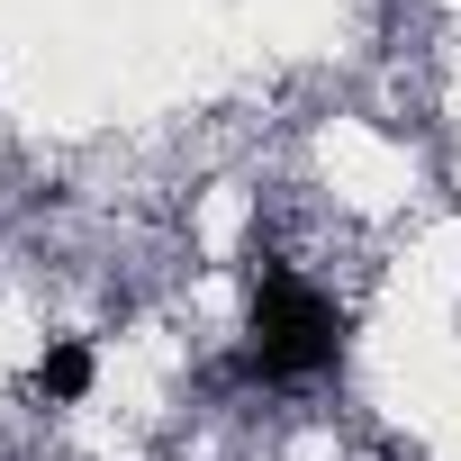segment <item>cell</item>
<instances>
[{
    "instance_id": "obj_1",
    "label": "cell",
    "mask_w": 461,
    "mask_h": 461,
    "mask_svg": "<svg viewBox=\"0 0 461 461\" xmlns=\"http://www.w3.org/2000/svg\"><path fill=\"white\" fill-rule=\"evenodd\" d=\"M344 344H353V317L335 308V290H317L290 263H254V308H245V353H236L245 380H272V389L317 380L344 362Z\"/></svg>"
},
{
    "instance_id": "obj_2",
    "label": "cell",
    "mask_w": 461,
    "mask_h": 461,
    "mask_svg": "<svg viewBox=\"0 0 461 461\" xmlns=\"http://www.w3.org/2000/svg\"><path fill=\"white\" fill-rule=\"evenodd\" d=\"M91 380H100V353H91L82 335H55V344L37 353V371H28V389H37L46 407H82Z\"/></svg>"
}]
</instances>
